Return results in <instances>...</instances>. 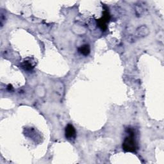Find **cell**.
<instances>
[{
  "label": "cell",
  "instance_id": "obj_1",
  "mask_svg": "<svg viewBox=\"0 0 164 164\" xmlns=\"http://www.w3.org/2000/svg\"><path fill=\"white\" fill-rule=\"evenodd\" d=\"M129 135L126 137L123 144V149L126 152H135L136 150V143L134 139V132L132 129H129Z\"/></svg>",
  "mask_w": 164,
  "mask_h": 164
},
{
  "label": "cell",
  "instance_id": "obj_2",
  "mask_svg": "<svg viewBox=\"0 0 164 164\" xmlns=\"http://www.w3.org/2000/svg\"><path fill=\"white\" fill-rule=\"evenodd\" d=\"M110 19V15L108 10H105L103 13V16L99 19L97 20V25L103 31H105L107 29V23Z\"/></svg>",
  "mask_w": 164,
  "mask_h": 164
},
{
  "label": "cell",
  "instance_id": "obj_3",
  "mask_svg": "<svg viewBox=\"0 0 164 164\" xmlns=\"http://www.w3.org/2000/svg\"><path fill=\"white\" fill-rule=\"evenodd\" d=\"M65 135L66 139L68 140H73L76 138V129L72 124H69L65 127Z\"/></svg>",
  "mask_w": 164,
  "mask_h": 164
},
{
  "label": "cell",
  "instance_id": "obj_4",
  "mask_svg": "<svg viewBox=\"0 0 164 164\" xmlns=\"http://www.w3.org/2000/svg\"><path fill=\"white\" fill-rule=\"evenodd\" d=\"M78 51L81 55H84V56H87L91 52V47H90L89 45L85 44L79 47Z\"/></svg>",
  "mask_w": 164,
  "mask_h": 164
},
{
  "label": "cell",
  "instance_id": "obj_5",
  "mask_svg": "<svg viewBox=\"0 0 164 164\" xmlns=\"http://www.w3.org/2000/svg\"><path fill=\"white\" fill-rule=\"evenodd\" d=\"M148 33H149V30H148L147 28L145 26H141V27L139 28L137 30V35L141 37L146 36Z\"/></svg>",
  "mask_w": 164,
  "mask_h": 164
},
{
  "label": "cell",
  "instance_id": "obj_6",
  "mask_svg": "<svg viewBox=\"0 0 164 164\" xmlns=\"http://www.w3.org/2000/svg\"><path fill=\"white\" fill-rule=\"evenodd\" d=\"M35 92L39 96L43 97L45 95V92L46 91H45L44 87H42L41 85H39L37 87Z\"/></svg>",
  "mask_w": 164,
  "mask_h": 164
},
{
  "label": "cell",
  "instance_id": "obj_7",
  "mask_svg": "<svg viewBox=\"0 0 164 164\" xmlns=\"http://www.w3.org/2000/svg\"><path fill=\"white\" fill-rule=\"evenodd\" d=\"M22 67L26 71H31L33 69V65H31V63L28 61L24 62L22 64Z\"/></svg>",
  "mask_w": 164,
  "mask_h": 164
},
{
  "label": "cell",
  "instance_id": "obj_8",
  "mask_svg": "<svg viewBox=\"0 0 164 164\" xmlns=\"http://www.w3.org/2000/svg\"><path fill=\"white\" fill-rule=\"evenodd\" d=\"M8 89H9V91H12V90L13 89V87L11 85H9V86H8Z\"/></svg>",
  "mask_w": 164,
  "mask_h": 164
}]
</instances>
